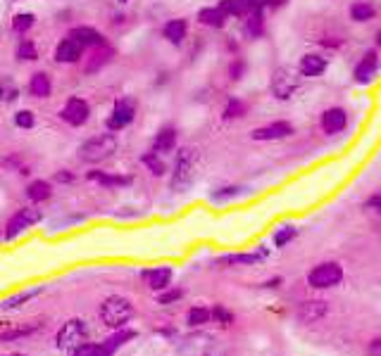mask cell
Segmentation results:
<instances>
[{
    "mask_svg": "<svg viewBox=\"0 0 381 356\" xmlns=\"http://www.w3.org/2000/svg\"><path fill=\"white\" fill-rule=\"evenodd\" d=\"M198 162L200 154L193 147H182L177 154V162H174V171H172V190L174 193H186L190 188V183L198 176Z\"/></svg>",
    "mask_w": 381,
    "mask_h": 356,
    "instance_id": "cell-1",
    "label": "cell"
},
{
    "mask_svg": "<svg viewBox=\"0 0 381 356\" xmlns=\"http://www.w3.org/2000/svg\"><path fill=\"white\" fill-rule=\"evenodd\" d=\"M117 147H120V141H117L115 133H100V136H94L86 143H81L79 150H76V157L86 164H98L110 159L117 152Z\"/></svg>",
    "mask_w": 381,
    "mask_h": 356,
    "instance_id": "cell-2",
    "label": "cell"
},
{
    "mask_svg": "<svg viewBox=\"0 0 381 356\" xmlns=\"http://www.w3.org/2000/svg\"><path fill=\"white\" fill-rule=\"evenodd\" d=\"M133 316V304L131 299L112 295L102 302L100 307V321L105 323L107 328H124Z\"/></svg>",
    "mask_w": 381,
    "mask_h": 356,
    "instance_id": "cell-3",
    "label": "cell"
},
{
    "mask_svg": "<svg viewBox=\"0 0 381 356\" xmlns=\"http://www.w3.org/2000/svg\"><path fill=\"white\" fill-rule=\"evenodd\" d=\"M86 340H89V326L81 318H72L67 321L63 328L58 330V337H55V344L63 352H76L79 347H84Z\"/></svg>",
    "mask_w": 381,
    "mask_h": 356,
    "instance_id": "cell-4",
    "label": "cell"
},
{
    "mask_svg": "<svg viewBox=\"0 0 381 356\" xmlns=\"http://www.w3.org/2000/svg\"><path fill=\"white\" fill-rule=\"evenodd\" d=\"M341 281H343V266L336 264V261H324V264L315 266L307 273V283L315 290H327V287L338 285Z\"/></svg>",
    "mask_w": 381,
    "mask_h": 356,
    "instance_id": "cell-5",
    "label": "cell"
},
{
    "mask_svg": "<svg viewBox=\"0 0 381 356\" xmlns=\"http://www.w3.org/2000/svg\"><path fill=\"white\" fill-rule=\"evenodd\" d=\"M39 221H43V211H41V209H36V207L17 209L12 214V219L8 221V226H5V237H8V240H12V237H17L19 233H24V230L34 228Z\"/></svg>",
    "mask_w": 381,
    "mask_h": 356,
    "instance_id": "cell-6",
    "label": "cell"
},
{
    "mask_svg": "<svg viewBox=\"0 0 381 356\" xmlns=\"http://www.w3.org/2000/svg\"><path fill=\"white\" fill-rule=\"evenodd\" d=\"M133 117H136V102H133L131 97H122V100L115 102L110 117H107V121H105L107 131H110V133L124 131L129 123L133 121Z\"/></svg>",
    "mask_w": 381,
    "mask_h": 356,
    "instance_id": "cell-7",
    "label": "cell"
},
{
    "mask_svg": "<svg viewBox=\"0 0 381 356\" xmlns=\"http://www.w3.org/2000/svg\"><path fill=\"white\" fill-rule=\"evenodd\" d=\"M60 119L69 123V126H74V128L84 126V123L91 119L89 100H84V97H79V95H72L69 100L65 102L63 110H60Z\"/></svg>",
    "mask_w": 381,
    "mask_h": 356,
    "instance_id": "cell-8",
    "label": "cell"
},
{
    "mask_svg": "<svg viewBox=\"0 0 381 356\" xmlns=\"http://www.w3.org/2000/svg\"><path fill=\"white\" fill-rule=\"evenodd\" d=\"M179 354L182 356H213L215 340L208 333H190L179 342Z\"/></svg>",
    "mask_w": 381,
    "mask_h": 356,
    "instance_id": "cell-9",
    "label": "cell"
},
{
    "mask_svg": "<svg viewBox=\"0 0 381 356\" xmlns=\"http://www.w3.org/2000/svg\"><path fill=\"white\" fill-rule=\"evenodd\" d=\"M84 45L79 43V40H74L72 36H67V38L60 40L58 45H55V53L53 58L58 64H76L81 58H84Z\"/></svg>",
    "mask_w": 381,
    "mask_h": 356,
    "instance_id": "cell-10",
    "label": "cell"
},
{
    "mask_svg": "<svg viewBox=\"0 0 381 356\" xmlns=\"http://www.w3.org/2000/svg\"><path fill=\"white\" fill-rule=\"evenodd\" d=\"M296 88H298V76H293L291 71H286V69L274 71V76H272V91H274V97L288 100Z\"/></svg>",
    "mask_w": 381,
    "mask_h": 356,
    "instance_id": "cell-11",
    "label": "cell"
},
{
    "mask_svg": "<svg viewBox=\"0 0 381 356\" xmlns=\"http://www.w3.org/2000/svg\"><path fill=\"white\" fill-rule=\"evenodd\" d=\"M115 58V50L110 45H98V48L91 50V55L86 58V64H84V71L86 74H98L107 62H112Z\"/></svg>",
    "mask_w": 381,
    "mask_h": 356,
    "instance_id": "cell-12",
    "label": "cell"
},
{
    "mask_svg": "<svg viewBox=\"0 0 381 356\" xmlns=\"http://www.w3.org/2000/svg\"><path fill=\"white\" fill-rule=\"evenodd\" d=\"M293 133V126L286 121H274V123H267L262 128H255L253 138L255 141H279V138H288Z\"/></svg>",
    "mask_w": 381,
    "mask_h": 356,
    "instance_id": "cell-13",
    "label": "cell"
},
{
    "mask_svg": "<svg viewBox=\"0 0 381 356\" xmlns=\"http://www.w3.org/2000/svg\"><path fill=\"white\" fill-rule=\"evenodd\" d=\"M346 123H348V117L341 107H331V110H327L322 115V128H324V133H329V136L341 133L343 128H346Z\"/></svg>",
    "mask_w": 381,
    "mask_h": 356,
    "instance_id": "cell-14",
    "label": "cell"
},
{
    "mask_svg": "<svg viewBox=\"0 0 381 356\" xmlns=\"http://www.w3.org/2000/svg\"><path fill=\"white\" fill-rule=\"evenodd\" d=\"M324 316H327V302L322 299H307L298 307V318L303 323H317Z\"/></svg>",
    "mask_w": 381,
    "mask_h": 356,
    "instance_id": "cell-15",
    "label": "cell"
},
{
    "mask_svg": "<svg viewBox=\"0 0 381 356\" xmlns=\"http://www.w3.org/2000/svg\"><path fill=\"white\" fill-rule=\"evenodd\" d=\"M29 95L36 97V100H45V97L53 95V81L45 71H36L29 79Z\"/></svg>",
    "mask_w": 381,
    "mask_h": 356,
    "instance_id": "cell-16",
    "label": "cell"
},
{
    "mask_svg": "<svg viewBox=\"0 0 381 356\" xmlns=\"http://www.w3.org/2000/svg\"><path fill=\"white\" fill-rule=\"evenodd\" d=\"M69 36L74 40H79L84 48H98V45H107L105 43V36L100 34L98 29L94 27H76L69 31Z\"/></svg>",
    "mask_w": 381,
    "mask_h": 356,
    "instance_id": "cell-17",
    "label": "cell"
},
{
    "mask_svg": "<svg viewBox=\"0 0 381 356\" xmlns=\"http://www.w3.org/2000/svg\"><path fill=\"white\" fill-rule=\"evenodd\" d=\"M377 67H379L377 53H374V50L364 53V58L360 60V64L355 67V71H353L355 81H358V84H367V81H372V76H374V71H377Z\"/></svg>",
    "mask_w": 381,
    "mask_h": 356,
    "instance_id": "cell-18",
    "label": "cell"
},
{
    "mask_svg": "<svg viewBox=\"0 0 381 356\" xmlns=\"http://www.w3.org/2000/svg\"><path fill=\"white\" fill-rule=\"evenodd\" d=\"M143 281H146V285L151 287V290L162 292V290H167L169 283H172V271L164 266L151 268V271H143Z\"/></svg>",
    "mask_w": 381,
    "mask_h": 356,
    "instance_id": "cell-19",
    "label": "cell"
},
{
    "mask_svg": "<svg viewBox=\"0 0 381 356\" xmlns=\"http://www.w3.org/2000/svg\"><path fill=\"white\" fill-rule=\"evenodd\" d=\"M89 178L100 183L102 188H127L131 185V176H120V174H107V171H89Z\"/></svg>",
    "mask_w": 381,
    "mask_h": 356,
    "instance_id": "cell-20",
    "label": "cell"
},
{
    "mask_svg": "<svg viewBox=\"0 0 381 356\" xmlns=\"http://www.w3.org/2000/svg\"><path fill=\"white\" fill-rule=\"evenodd\" d=\"M174 147H177V128L164 126L155 136V141H153V152L164 154V152H172Z\"/></svg>",
    "mask_w": 381,
    "mask_h": 356,
    "instance_id": "cell-21",
    "label": "cell"
},
{
    "mask_svg": "<svg viewBox=\"0 0 381 356\" xmlns=\"http://www.w3.org/2000/svg\"><path fill=\"white\" fill-rule=\"evenodd\" d=\"M186 34H188L186 19H172V22H167V24H164V29H162V36H164V38H167L172 45L184 43Z\"/></svg>",
    "mask_w": 381,
    "mask_h": 356,
    "instance_id": "cell-22",
    "label": "cell"
},
{
    "mask_svg": "<svg viewBox=\"0 0 381 356\" xmlns=\"http://www.w3.org/2000/svg\"><path fill=\"white\" fill-rule=\"evenodd\" d=\"M324 69H327V60L319 58V55H305V58L301 60V74L307 76V79L322 76Z\"/></svg>",
    "mask_w": 381,
    "mask_h": 356,
    "instance_id": "cell-23",
    "label": "cell"
},
{
    "mask_svg": "<svg viewBox=\"0 0 381 356\" xmlns=\"http://www.w3.org/2000/svg\"><path fill=\"white\" fill-rule=\"evenodd\" d=\"M265 259V252H253V254H226L217 259L219 266H250Z\"/></svg>",
    "mask_w": 381,
    "mask_h": 356,
    "instance_id": "cell-24",
    "label": "cell"
},
{
    "mask_svg": "<svg viewBox=\"0 0 381 356\" xmlns=\"http://www.w3.org/2000/svg\"><path fill=\"white\" fill-rule=\"evenodd\" d=\"M27 195L32 202L41 204V202H45V200H50V195H53V185H50V180L39 178L27 188Z\"/></svg>",
    "mask_w": 381,
    "mask_h": 356,
    "instance_id": "cell-25",
    "label": "cell"
},
{
    "mask_svg": "<svg viewBox=\"0 0 381 356\" xmlns=\"http://www.w3.org/2000/svg\"><path fill=\"white\" fill-rule=\"evenodd\" d=\"M198 22L205 24V27H213V29H222L226 22V14L219 8H203L198 12Z\"/></svg>",
    "mask_w": 381,
    "mask_h": 356,
    "instance_id": "cell-26",
    "label": "cell"
},
{
    "mask_svg": "<svg viewBox=\"0 0 381 356\" xmlns=\"http://www.w3.org/2000/svg\"><path fill=\"white\" fill-rule=\"evenodd\" d=\"M19 100V86L14 84L12 76H0V102H14Z\"/></svg>",
    "mask_w": 381,
    "mask_h": 356,
    "instance_id": "cell-27",
    "label": "cell"
},
{
    "mask_svg": "<svg viewBox=\"0 0 381 356\" xmlns=\"http://www.w3.org/2000/svg\"><path fill=\"white\" fill-rule=\"evenodd\" d=\"M186 321L190 328H200V326H205V323L213 321V311L205 307H190L186 313Z\"/></svg>",
    "mask_w": 381,
    "mask_h": 356,
    "instance_id": "cell-28",
    "label": "cell"
},
{
    "mask_svg": "<svg viewBox=\"0 0 381 356\" xmlns=\"http://www.w3.org/2000/svg\"><path fill=\"white\" fill-rule=\"evenodd\" d=\"M36 24V14L34 12H17L12 17V31L19 36H24L27 31H32V27Z\"/></svg>",
    "mask_w": 381,
    "mask_h": 356,
    "instance_id": "cell-29",
    "label": "cell"
},
{
    "mask_svg": "<svg viewBox=\"0 0 381 356\" xmlns=\"http://www.w3.org/2000/svg\"><path fill=\"white\" fill-rule=\"evenodd\" d=\"M41 292H43V287H34V290H24V292H19V295H14V297H10V299H5V302H3V309L22 307V304L32 302L34 297H39Z\"/></svg>",
    "mask_w": 381,
    "mask_h": 356,
    "instance_id": "cell-30",
    "label": "cell"
},
{
    "mask_svg": "<svg viewBox=\"0 0 381 356\" xmlns=\"http://www.w3.org/2000/svg\"><path fill=\"white\" fill-rule=\"evenodd\" d=\"M14 55H17L19 62H36V60H39V50H36V45L29 38L19 40L17 53H14Z\"/></svg>",
    "mask_w": 381,
    "mask_h": 356,
    "instance_id": "cell-31",
    "label": "cell"
},
{
    "mask_svg": "<svg viewBox=\"0 0 381 356\" xmlns=\"http://www.w3.org/2000/svg\"><path fill=\"white\" fill-rule=\"evenodd\" d=\"M350 17H353L355 22H369V19L374 17V5L355 3L353 8H350Z\"/></svg>",
    "mask_w": 381,
    "mask_h": 356,
    "instance_id": "cell-32",
    "label": "cell"
},
{
    "mask_svg": "<svg viewBox=\"0 0 381 356\" xmlns=\"http://www.w3.org/2000/svg\"><path fill=\"white\" fill-rule=\"evenodd\" d=\"M143 164H146L148 169H151V174L153 176H164V171H167V167H164V162L157 157V152H148V154H143V159H141Z\"/></svg>",
    "mask_w": 381,
    "mask_h": 356,
    "instance_id": "cell-33",
    "label": "cell"
},
{
    "mask_svg": "<svg viewBox=\"0 0 381 356\" xmlns=\"http://www.w3.org/2000/svg\"><path fill=\"white\" fill-rule=\"evenodd\" d=\"M14 126L22 128V131H32L36 126V115L32 110H19L14 112Z\"/></svg>",
    "mask_w": 381,
    "mask_h": 356,
    "instance_id": "cell-34",
    "label": "cell"
},
{
    "mask_svg": "<svg viewBox=\"0 0 381 356\" xmlns=\"http://www.w3.org/2000/svg\"><path fill=\"white\" fill-rule=\"evenodd\" d=\"M210 311H213L215 323H219L222 328H229L231 323H234V313H231L229 309L224 307V304H215V307L210 309Z\"/></svg>",
    "mask_w": 381,
    "mask_h": 356,
    "instance_id": "cell-35",
    "label": "cell"
},
{
    "mask_svg": "<svg viewBox=\"0 0 381 356\" xmlns=\"http://www.w3.org/2000/svg\"><path fill=\"white\" fill-rule=\"evenodd\" d=\"M131 337H133V333H131V330H122V328H120V333H117V335H112V337L107 340V342L102 344V347H105V352H115L117 347H122V344H127Z\"/></svg>",
    "mask_w": 381,
    "mask_h": 356,
    "instance_id": "cell-36",
    "label": "cell"
},
{
    "mask_svg": "<svg viewBox=\"0 0 381 356\" xmlns=\"http://www.w3.org/2000/svg\"><path fill=\"white\" fill-rule=\"evenodd\" d=\"M246 115V105L241 100H229L226 102V110H224V119L226 121H231V119H239V117H243Z\"/></svg>",
    "mask_w": 381,
    "mask_h": 356,
    "instance_id": "cell-37",
    "label": "cell"
},
{
    "mask_svg": "<svg viewBox=\"0 0 381 356\" xmlns=\"http://www.w3.org/2000/svg\"><path fill=\"white\" fill-rule=\"evenodd\" d=\"M296 235H298L296 228H291V226H284V228H279V230L274 233V245H276V247H286L288 242H291Z\"/></svg>",
    "mask_w": 381,
    "mask_h": 356,
    "instance_id": "cell-38",
    "label": "cell"
},
{
    "mask_svg": "<svg viewBox=\"0 0 381 356\" xmlns=\"http://www.w3.org/2000/svg\"><path fill=\"white\" fill-rule=\"evenodd\" d=\"M219 10L226 14V17H241V14H246L243 12V8H241V3L239 0H222V3L217 5Z\"/></svg>",
    "mask_w": 381,
    "mask_h": 356,
    "instance_id": "cell-39",
    "label": "cell"
},
{
    "mask_svg": "<svg viewBox=\"0 0 381 356\" xmlns=\"http://www.w3.org/2000/svg\"><path fill=\"white\" fill-rule=\"evenodd\" d=\"M248 34L250 36H260L262 34V12L257 10V12H248Z\"/></svg>",
    "mask_w": 381,
    "mask_h": 356,
    "instance_id": "cell-40",
    "label": "cell"
},
{
    "mask_svg": "<svg viewBox=\"0 0 381 356\" xmlns=\"http://www.w3.org/2000/svg\"><path fill=\"white\" fill-rule=\"evenodd\" d=\"M184 297V290H179V287H174V290H162L157 295V302L160 304H172V302H179V299Z\"/></svg>",
    "mask_w": 381,
    "mask_h": 356,
    "instance_id": "cell-41",
    "label": "cell"
},
{
    "mask_svg": "<svg viewBox=\"0 0 381 356\" xmlns=\"http://www.w3.org/2000/svg\"><path fill=\"white\" fill-rule=\"evenodd\" d=\"M74 356H110V352H105V347H94V344H84L74 352Z\"/></svg>",
    "mask_w": 381,
    "mask_h": 356,
    "instance_id": "cell-42",
    "label": "cell"
},
{
    "mask_svg": "<svg viewBox=\"0 0 381 356\" xmlns=\"http://www.w3.org/2000/svg\"><path fill=\"white\" fill-rule=\"evenodd\" d=\"M241 193V188H219V193H215L213 195V200H217V202H222V200H229V198H236V195Z\"/></svg>",
    "mask_w": 381,
    "mask_h": 356,
    "instance_id": "cell-43",
    "label": "cell"
},
{
    "mask_svg": "<svg viewBox=\"0 0 381 356\" xmlns=\"http://www.w3.org/2000/svg\"><path fill=\"white\" fill-rule=\"evenodd\" d=\"M239 3L243 8V12H257V10H262L265 0H239Z\"/></svg>",
    "mask_w": 381,
    "mask_h": 356,
    "instance_id": "cell-44",
    "label": "cell"
},
{
    "mask_svg": "<svg viewBox=\"0 0 381 356\" xmlns=\"http://www.w3.org/2000/svg\"><path fill=\"white\" fill-rule=\"evenodd\" d=\"M243 69H246V64L241 60H236L234 64H231V69H229V74H231V79H241V74H243Z\"/></svg>",
    "mask_w": 381,
    "mask_h": 356,
    "instance_id": "cell-45",
    "label": "cell"
},
{
    "mask_svg": "<svg viewBox=\"0 0 381 356\" xmlns=\"http://www.w3.org/2000/svg\"><path fill=\"white\" fill-rule=\"evenodd\" d=\"M367 209H377V211H381V190H377V193H374L372 198L367 200Z\"/></svg>",
    "mask_w": 381,
    "mask_h": 356,
    "instance_id": "cell-46",
    "label": "cell"
},
{
    "mask_svg": "<svg viewBox=\"0 0 381 356\" xmlns=\"http://www.w3.org/2000/svg\"><path fill=\"white\" fill-rule=\"evenodd\" d=\"M55 180H58V183H72L74 176H72L69 171H58V174H55Z\"/></svg>",
    "mask_w": 381,
    "mask_h": 356,
    "instance_id": "cell-47",
    "label": "cell"
},
{
    "mask_svg": "<svg viewBox=\"0 0 381 356\" xmlns=\"http://www.w3.org/2000/svg\"><path fill=\"white\" fill-rule=\"evenodd\" d=\"M8 356H27V354H8Z\"/></svg>",
    "mask_w": 381,
    "mask_h": 356,
    "instance_id": "cell-48",
    "label": "cell"
},
{
    "mask_svg": "<svg viewBox=\"0 0 381 356\" xmlns=\"http://www.w3.org/2000/svg\"><path fill=\"white\" fill-rule=\"evenodd\" d=\"M377 40H379V45H381V31H379V38Z\"/></svg>",
    "mask_w": 381,
    "mask_h": 356,
    "instance_id": "cell-49",
    "label": "cell"
},
{
    "mask_svg": "<svg viewBox=\"0 0 381 356\" xmlns=\"http://www.w3.org/2000/svg\"><path fill=\"white\" fill-rule=\"evenodd\" d=\"M10 3H22V0H10Z\"/></svg>",
    "mask_w": 381,
    "mask_h": 356,
    "instance_id": "cell-50",
    "label": "cell"
},
{
    "mask_svg": "<svg viewBox=\"0 0 381 356\" xmlns=\"http://www.w3.org/2000/svg\"><path fill=\"white\" fill-rule=\"evenodd\" d=\"M120 3H122V5H124V3H129V0H120Z\"/></svg>",
    "mask_w": 381,
    "mask_h": 356,
    "instance_id": "cell-51",
    "label": "cell"
},
{
    "mask_svg": "<svg viewBox=\"0 0 381 356\" xmlns=\"http://www.w3.org/2000/svg\"><path fill=\"white\" fill-rule=\"evenodd\" d=\"M265 3H270V0H265Z\"/></svg>",
    "mask_w": 381,
    "mask_h": 356,
    "instance_id": "cell-52",
    "label": "cell"
}]
</instances>
